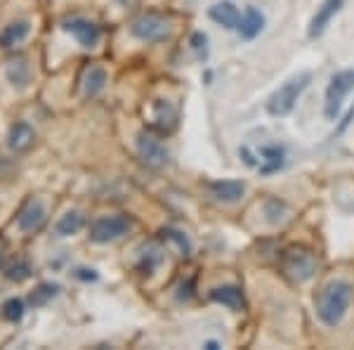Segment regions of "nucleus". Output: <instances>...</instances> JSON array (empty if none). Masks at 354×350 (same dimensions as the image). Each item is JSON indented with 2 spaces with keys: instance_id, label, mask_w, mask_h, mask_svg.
<instances>
[{
  "instance_id": "f257e3e1",
  "label": "nucleus",
  "mask_w": 354,
  "mask_h": 350,
  "mask_svg": "<svg viewBox=\"0 0 354 350\" xmlns=\"http://www.w3.org/2000/svg\"><path fill=\"white\" fill-rule=\"evenodd\" d=\"M352 303V284L347 279H333L319 291L317 315L326 326H335L342 322L345 313Z\"/></svg>"
},
{
  "instance_id": "f03ea898",
  "label": "nucleus",
  "mask_w": 354,
  "mask_h": 350,
  "mask_svg": "<svg viewBox=\"0 0 354 350\" xmlns=\"http://www.w3.org/2000/svg\"><path fill=\"white\" fill-rule=\"evenodd\" d=\"M310 81H312L310 71H300V73H295V76H290L281 88H277L272 93L270 102H267V112H270L272 116H288V114L293 112L295 102L300 100V95L305 93V88L310 85Z\"/></svg>"
},
{
  "instance_id": "7ed1b4c3",
  "label": "nucleus",
  "mask_w": 354,
  "mask_h": 350,
  "mask_svg": "<svg viewBox=\"0 0 354 350\" xmlns=\"http://www.w3.org/2000/svg\"><path fill=\"white\" fill-rule=\"evenodd\" d=\"M281 270L290 282H295V284H302V282H307V279H312L314 272H317L314 251L307 249V246H288L281 254Z\"/></svg>"
},
{
  "instance_id": "20e7f679",
  "label": "nucleus",
  "mask_w": 354,
  "mask_h": 350,
  "mask_svg": "<svg viewBox=\"0 0 354 350\" xmlns=\"http://www.w3.org/2000/svg\"><path fill=\"white\" fill-rule=\"evenodd\" d=\"M130 33L137 38V41H145V43H161L165 38H170V24L163 15L149 12V15H142L130 24Z\"/></svg>"
},
{
  "instance_id": "39448f33",
  "label": "nucleus",
  "mask_w": 354,
  "mask_h": 350,
  "mask_svg": "<svg viewBox=\"0 0 354 350\" xmlns=\"http://www.w3.org/2000/svg\"><path fill=\"white\" fill-rule=\"evenodd\" d=\"M354 90V69H345V71H338L333 78H330L328 88H326V107H324V114L333 121L340 114L342 102L345 97Z\"/></svg>"
},
{
  "instance_id": "423d86ee",
  "label": "nucleus",
  "mask_w": 354,
  "mask_h": 350,
  "mask_svg": "<svg viewBox=\"0 0 354 350\" xmlns=\"http://www.w3.org/2000/svg\"><path fill=\"white\" fill-rule=\"evenodd\" d=\"M130 229V220L125 216H104L97 218L90 227V239L95 244H109L121 239L125 232Z\"/></svg>"
},
{
  "instance_id": "0eeeda50",
  "label": "nucleus",
  "mask_w": 354,
  "mask_h": 350,
  "mask_svg": "<svg viewBox=\"0 0 354 350\" xmlns=\"http://www.w3.org/2000/svg\"><path fill=\"white\" fill-rule=\"evenodd\" d=\"M137 152H140L142 161L151 166V168H163L168 164V149L149 130H140V135H137Z\"/></svg>"
},
{
  "instance_id": "6e6552de",
  "label": "nucleus",
  "mask_w": 354,
  "mask_h": 350,
  "mask_svg": "<svg viewBox=\"0 0 354 350\" xmlns=\"http://www.w3.org/2000/svg\"><path fill=\"white\" fill-rule=\"evenodd\" d=\"M45 206L41 199H28V202L21 206L19 216H17V227L21 232H36V229L43 227L45 222Z\"/></svg>"
},
{
  "instance_id": "1a4fd4ad",
  "label": "nucleus",
  "mask_w": 354,
  "mask_h": 350,
  "mask_svg": "<svg viewBox=\"0 0 354 350\" xmlns=\"http://www.w3.org/2000/svg\"><path fill=\"white\" fill-rule=\"evenodd\" d=\"M342 5H345V0H324L322 8L317 10V15H314L312 21H310V38H317V36H322V33L326 31L330 19L340 12Z\"/></svg>"
},
{
  "instance_id": "9d476101",
  "label": "nucleus",
  "mask_w": 354,
  "mask_h": 350,
  "mask_svg": "<svg viewBox=\"0 0 354 350\" xmlns=\"http://www.w3.org/2000/svg\"><path fill=\"white\" fill-rule=\"evenodd\" d=\"M64 28L83 45V48H95V45L100 43V36H102L100 26L93 24L90 19H71V21H66Z\"/></svg>"
},
{
  "instance_id": "9b49d317",
  "label": "nucleus",
  "mask_w": 354,
  "mask_h": 350,
  "mask_svg": "<svg viewBox=\"0 0 354 350\" xmlns=\"http://www.w3.org/2000/svg\"><path fill=\"white\" fill-rule=\"evenodd\" d=\"M210 19L215 24L225 26V28H239V21H241V12L239 8L232 3V0H222V3H215L213 8L208 10Z\"/></svg>"
},
{
  "instance_id": "f8f14e48",
  "label": "nucleus",
  "mask_w": 354,
  "mask_h": 350,
  "mask_svg": "<svg viewBox=\"0 0 354 350\" xmlns=\"http://www.w3.org/2000/svg\"><path fill=\"white\" fill-rule=\"evenodd\" d=\"M153 125L158 128V133H173L177 125V112L170 102L156 100L153 102Z\"/></svg>"
},
{
  "instance_id": "ddd939ff",
  "label": "nucleus",
  "mask_w": 354,
  "mask_h": 350,
  "mask_svg": "<svg viewBox=\"0 0 354 350\" xmlns=\"http://www.w3.org/2000/svg\"><path fill=\"white\" fill-rule=\"evenodd\" d=\"M245 192V185L241 180H218L210 185V194H213L218 202H239Z\"/></svg>"
},
{
  "instance_id": "4468645a",
  "label": "nucleus",
  "mask_w": 354,
  "mask_h": 350,
  "mask_svg": "<svg viewBox=\"0 0 354 350\" xmlns=\"http://www.w3.org/2000/svg\"><path fill=\"white\" fill-rule=\"evenodd\" d=\"M262 28H265V15H262L258 8H245L241 21H239V33H241V38L253 41Z\"/></svg>"
},
{
  "instance_id": "2eb2a0df",
  "label": "nucleus",
  "mask_w": 354,
  "mask_h": 350,
  "mask_svg": "<svg viewBox=\"0 0 354 350\" xmlns=\"http://www.w3.org/2000/svg\"><path fill=\"white\" fill-rule=\"evenodd\" d=\"M210 298H213L215 303H222V306H227L230 310H241L243 308L241 289H239V286H234V284L215 286V289L210 291Z\"/></svg>"
},
{
  "instance_id": "dca6fc26",
  "label": "nucleus",
  "mask_w": 354,
  "mask_h": 350,
  "mask_svg": "<svg viewBox=\"0 0 354 350\" xmlns=\"http://www.w3.org/2000/svg\"><path fill=\"white\" fill-rule=\"evenodd\" d=\"M33 140H36V133H33V128L26 121H17L10 128V147L15 152H26L33 145Z\"/></svg>"
},
{
  "instance_id": "f3484780",
  "label": "nucleus",
  "mask_w": 354,
  "mask_h": 350,
  "mask_svg": "<svg viewBox=\"0 0 354 350\" xmlns=\"http://www.w3.org/2000/svg\"><path fill=\"white\" fill-rule=\"evenodd\" d=\"M28 33H31V21H26V19L12 21V24L5 26L3 31H0V45H5V48H10V45H17V43L24 41Z\"/></svg>"
},
{
  "instance_id": "a211bd4d",
  "label": "nucleus",
  "mask_w": 354,
  "mask_h": 350,
  "mask_svg": "<svg viewBox=\"0 0 354 350\" xmlns=\"http://www.w3.org/2000/svg\"><path fill=\"white\" fill-rule=\"evenodd\" d=\"M104 85H106V71H104V67H88V71H85V76H83V90H85V95L88 97H93L97 93H102L104 90Z\"/></svg>"
},
{
  "instance_id": "6ab92c4d",
  "label": "nucleus",
  "mask_w": 354,
  "mask_h": 350,
  "mask_svg": "<svg viewBox=\"0 0 354 350\" xmlns=\"http://www.w3.org/2000/svg\"><path fill=\"white\" fill-rule=\"evenodd\" d=\"M83 225H85V216L81 211H66V213L57 220L55 229L59 237H71V234H76Z\"/></svg>"
},
{
  "instance_id": "aec40b11",
  "label": "nucleus",
  "mask_w": 354,
  "mask_h": 350,
  "mask_svg": "<svg viewBox=\"0 0 354 350\" xmlns=\"http://www.w3.org/2000/svg\"><path fill=\"white\" fill-rule=\"evenodd\" d=\"M8 81L17 85V88H24V85L31 81V67L26 64L24 57H19V60H12L8 64Z\"/></svg>"
},
{
  "instance_id": "412c9836",
  "label": "nucleus",
  "mask_w": 354,
  "mask_h": 350,
  "mask_svg": "<svg viewBox=\"0 0 354 350\" xmlns=\"http://www.w3.org/2000/svg\"><path fill=\"white\" fill-rule=\"evenodd\" d=\"M260 157L267 161V166L262 168V173H272V170L281 168V164H283V149L281 147H262L260 149Z\"/></svg>"
},
{
  "instance_id": "4be33fe9",
  "label": "nucleus",
  "mask_w": 354,
  "mask_h": 350,
  "mask_svg": "<svg viewBox=\"0 0 354 350\" xmlns=\"http://www.w3.org/2000/svg\"><path fill=\"white\" fill-rule=\"evenodd\" d=\"M3 315L10 322H19V320L24 317V301H21V298H10V301H5Z\"/></svg>"
},
{
  "instance_id": "5701e85b",
  "label": "nucleus",
  "mask_w": 354,
  "mask_h": 350,
  "mask_svg": "<svg viewBox=\"0 0 354 350\" xmlns=\"http://www.w3.org/2000/svg\"><path fill=\"white\" fill-rule=\"evenodd\" d=\"M57 291H59V286H55V284H41L36 291L31 294V306H45V303L53 298Z\"/></svg>"
},
{
  "instance_id": "b1692460",
  "label": "nucleus",
  "mask_w": 354,
  "mask_h": 350,
  "mask_svg": "<svg viewBox=\"0 0 354 350\" xmlns=\"http://www.w3.org/2000/svg\"><path fill=\"white\" fill-rule=\"evenodd\" d=\"M28 274H31V268L24 261H17L15 265L8 268V279H12V282H24V279H28Z\"/></svg>"
},
{
  "instance_id": "393cba45",
  "label": "nucleus",
  "mask_w": 354,
  "mask_h": 350,
  "mask_svg": "<svg viewBox=\"0 0 354 350\" xmlns=\"http://www.w3.org/2000/svg\"><path fill=\"white\" fill-rule=\"evenodd\" d=\"M165 237H168V239H173V242L177 244V246H180V251H182V254H189V251H192V244H189V239H187L185 237V234H182V232H177V229H165Z\"/></svg>"
},
{
  "instance_id": "a878e982",
  "label": "nucleus",
  "mask_w": 354,
  "mask_h": 350,
  "mask_svg": "<svg viewBox=\"0 0 354 350\" xmlns=\"http://www.w3.org/2000/svg\"><path fill=\"white\" fill-rule=\"evenodd\" d=\"M192 48L194 50H205V36H203V33H194V36H192Z\"/></svg>"
},
{
  "instance_id": "bb28decb",
  "label": "nucleus",
  "mask_w": 354,
  "mask_h": 350,
  "mask_svg": "<svg viewBox=\"0 0 354 350\" xmlns=\"http://www.w3.org/2000/svg\"><path fill=\"white\" fill-rule=\"evenodd\" d=\"M78 277L81 279H97V272L95 270H78Z\"/></svg>"
},
{
  "instance_id": "cd10ccee",
  "label": "nucleus",
  "mask_w": 354,
  "mask_h": 350,
  "mask_svg": "<svg viewBox=\"0 0 354 350\" xmlns=\"http://www.w3.org/2000/svg\"><path fill=\"white\" fill-rule=\"evenodd\" d=\"M205 348L215 350V348H220V343H218V341H208V343H205Z\"/></svg>"
},
{
  "instance_id": "c85d7f7f",
  "label": "nucleus",
  "mask_w": 354,
  "mask_h": 350,
  "mask_svg": "<svg viewBox=\"0 0 354 350\" xmlns=\"http://www.w3.org/2000/svg\"><path fill=\"white\" fill-rule=\"evenodd\" d=\"M0 268H3V251H0Z\"/></svg>"
}]
</instances>
